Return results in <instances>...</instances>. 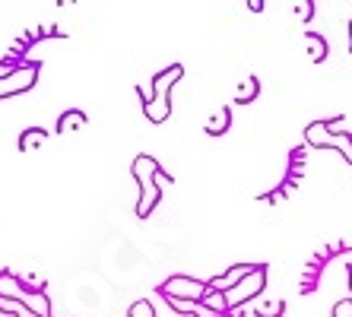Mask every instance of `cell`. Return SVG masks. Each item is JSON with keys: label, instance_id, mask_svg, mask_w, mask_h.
<instances>
[{"label": "cell", "instance_id": "52a82bcc", "mask_svg": "<svg viewBox=\"0 0 352 317\" xmlns=\"http://www.w3.org/2000/svg\"><path fill=\"white\" fill-rule=\"evenodd\" d=\"M143 114H146L153 124L168 121V114H172V89L156 92V98H153L149 105H143Z\"/></svg>", "mask_w": 352, "mask_h": 317}, {"label": "cell", "instance_id": "30bf717a", "mask_svg": "<svg viewBox=\"0 0 352 317\" xmlns=\"http://www.w3.org/2000/svg\"><path fill=\"white\" fill-rule=\"evenodd\" d=\"M48 140V131L45 127H29V131H23L19 133V140H16V146L23 149V153H29V149H35V146H41Z\"/></svg>", "mask_w": 352, "mask_h": 317}, {"label": "cell", "instance_id": "7a4b0ae2", "mask_svg": "<svg viewBox=\"0 0 352 317\" xmlns=\"http://www.w3.org/2000/svg\"><path fill=\"white\" fill-rule=\"evenodd\" d=\"M305 146L314 149H336L346 162L352 165V137L349 133H333L330 131V121H314L305 127Z\"/></svg>", "mask_w": 352, "mask_h": 317}, {"label": "cell", "instance_id": "3957f363", "mask_svg": "<svg viewBox=\"0 0 352 317\" xmlns=\"http://www.w3.org/2000/svg\"><path fill=\"white\" fill-rule=\"evenodd\" d=\"M263 285H267V263H257V267L251 270L232 292H226V305H229V311L232 308H245L248 301L257 298V295L263 292Z\"/></svg>", "mask_w": 352, "mask_h": 317}, {"label": "cell", "instance_id": "ffe728a7", "mask_svg": "<svg viewBox=\"0 0 352 317\" xmlns=\"http://www.w3.org/2000/svg\"><path fill=\"white\" fill-rule=\"evenodd\" d=\"M346 279H349V289H352V267H346Z\"/></svg>", "mask_w": 352, "mask_h": 317}, {"label": "cell", "instance_id": "d6986e66", "mask_svg": "<svg viewBox=\"0 0 352 317\" xmlns=\"http://www.w3.org/2000/svg\"><path fill=\"white\" fill-rule=\"evenodd\" d=\"M219 317H245V308H232V311H222Z\"/></svg>", "mask_w": 352, "mask_h": 317}, {"label": "cell", "instance_id": "8fae6325", "mask_svg": "<svg viewBox=\"0 0 352 317\" xmlns=\"http://www.w3.org/2000/svg\"><path fill=\"white\" fill-rule=\"evenodd\" d=\"M229 124H232V111L229 108H219V111L206 121V133H210V137H222V133L229 131Z\"/></svg>", "mask_w": 352, "mask_h": 317}, {"label": "cell", "instance_id": "9c48e42d", "mask_svg": "<svg viewBox=\"0 0 352 317\" xmlns=\"http://www.w3.org/2000/svg\"><path fill=\"white\" fill-rule=\"evenodd\" d=\"M86 121H89V118H86V111H80V108H67L64 114H60L58 118V133H74V131H80V127H86Z\"/></svg>", "mask_w": 352, "mask_h": 317}, {"label": "cell", "instance_id": "2e32d148", "mask_svg": "<svg viewBox=\"0 0 352 317\" xmlns=\"http://www.w3.org/2000/svg\"><path fill=\"white\" fill-rule=\"evenodd\" d=\"M295 7H298V10H295V13H298V19H311L314 17V3H311V0H302V3H295Z\"/></svg>", "mask_w": 352, "mask_h": 317}, {"label": "cell", "instance_id": "7402d4cb", "mask_svg": "<svg viewBox=\"0 0 352 317\" xmlns=\"http://www.w3.org/2000/svg\"><path fill=\"white\" fill-rule=\"evenodd\" d=\"M349 48H352V23H349Z\"/></svg>", "mask_w": 352, "mask_h": 317}, {"label": "cell", "instance_id": "e0dca14e", "mask_svg": "<svg viewBox=\"0 0 352 317\" xmlns=\"http://www.w3.org/2000/svg\"><path fill=\"white\" fill-rule=\"evenodd\" d=\"M333 317H352V298H343V301H336V308H333Z\"/></svg>", "mask_w": 352, "mask_h": 317}, {"label": "cell", "instance_id": "6da1fadb", "mask_svg": "<svg viewBox=\"0 0 352 317\" xmlns=\"http://www.w3.org/2000/svg\"><path fill=\"white\" fill-rule=\"evenodd\" d=\"M131 171H133V178H137V184H140L137 216H140V219H146L149 212L156 210L159 197H162V190H159V184H156L162 165H159L153 155H137V159H133V165H131Z\"/></svg>", "mask_w": 352, "mask_h": 317}, {"label": "cell", "instance_id": "44dd1931", "mask_svg": "<svg viewBox=\"0 0 352 317\" xmlns=\"http://www.w3.org/2000/svg\"><path fill=\"white\" fill-rule=\"evenodd\" d=\"M3 273H10V270H7V267H3V263H0V276H3Z\"/></svg>", "mask_w": 352, "mask_h": 317}, {"label": "cell", "instance_id": "9a60e30c", "mask_svg": "<svg viewBox=\"0 0 352 317\" xmlns=\"http://www.w3.org/2000/svg\"><path fill=\"white\" fill-rule=\"evenodd\" d=\"M131 317H156V311H153V305H149V301H133V305H131Z\"/></svg>", "mask_w": 352, "mask_h": 317}, {"label": "cell", "instance_id": "277c9868", "mask_svg": "<svg viewBox=\"0 0 352 317\" xmlns=\"http://www.w3.org/2000/svg\"><path fill=\"white\" fill-rule=\"evenodd\" d=\"M162 298H178V301H204L210 295V283H200L194 276H168L159 285Z\"/></svg>", "mask_w": 352, "mask_h": 317}, {"label": "cell", "instance_id": "ba28073f", "mask_svg": "<svg viewBox=\"0 0 352 317\" xmlns=\"http://www.w3.org/2000/svg\"><path fill=\"white\" fill-rule=\"evenodd\" d=\"M16 301H23V305L32 311V314L51 317V301H48V295H45V292H35V289H23Z\"/></svg>", "mask_w": 352, "mask_h": 317}, {"label": "cell", "instance_id": "5bb4252c", "mask_svg": "<svg viewBox=\"0 0 352 317\" xmlns=\"http://www.w3.org/2000/svg\"><path fill=\"white\" fill-rule=\"evenodd\" d=\"M283 308H286L283 301H267V305H261V308H257V317H279V314H283Z\"/></svg>", "mask_w": 352, "mask_h": 317}, {"label": "cell", "instance_id": "5b68a950", "mask_svg": "<svg viewBox=\"0 0 352 317\" xmlns=\"http://www.w3.org/2000/svg\"><path fill=\"white\" fill-rule=\"evenodd\" d=\"M38 80V64L35 61H23L19 70L7 80H0V98H10V96H19V92H29Z\"/></svg>", "mask_w": 352, "mask_h": 317}, {"label": "cell", "instance_id": "7c38bea8", "mask_svg": "<svg viewBox=\"0 0 352 317\" xmlns=\"http://www.w3.org/2000/svg\"><path fill=\"white\" fill-rule=\"evenodd\" d=\"M305 45H308V51H311L314 64H324V61H327V41L320 39L318 32H305Z\"/></svg>", "mask_w": 352, "mask_h": 317}, {"label": "cell", "instance_id": "8992f818", "mask_svg": "<svg viewBox=\"0 0 352 317\" xmlns=\"http://www.w3.org/2000/svg\"><path fill=\"white\" fill-rule=\"evenodd\" d=\"M257 263H235V267H229L222 276H216V279H210V292H219V295H226V292H232L241 279L254 270Z\"/></svg>", "mask_w": 352, "mask_h": 317}, {"label": "cell", "instance_id": "ac0fdd59", "mask_svg": "<svg viewBox=\"0 0 352 317\" xmlns=\"http://www.w3.org/2000/svg\"><path fill=\"white\" fill-rule=\"evenodd\" d=\"M305 162V146L302 149H292V165H302Z\"/></svg>", "mask_w": 352, "mask_h": 317}, {"label": "cell", "instance_id": "4fadbf2b", "mask_svg": "<svg viewBox=\"0 0 352 317\" xmlns=\"http://www.w3.org/2000/svg\"><path fill=\"white\" fill-rule=\"evenodd\" d=\"M257 92H261V83H257V76H248V80L238 86L235 102H238V105H248V102H254V98H257Z\"/></svg>", "mask_w": 352, "mask_h": 317}]
</instances>
